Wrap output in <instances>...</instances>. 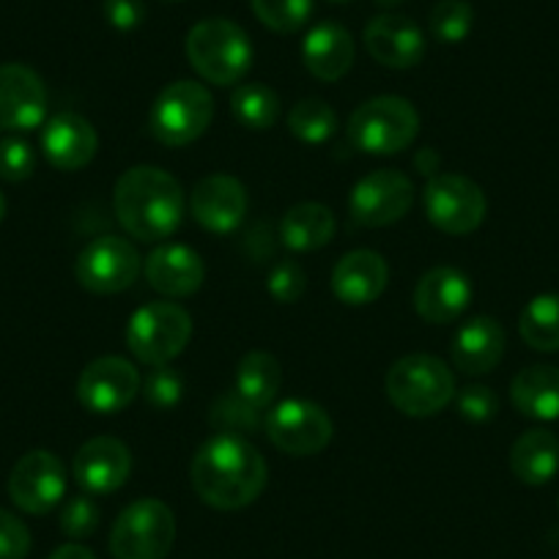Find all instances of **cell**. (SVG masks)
<instances>
[{
    "instance_id": "cell-1",
    "label": "cell",
    "mask_w": 559,
    "mask_h": 559,
    "mask_svg": "<svg viewBox=\"0 0 559 559\" xmlns=\"http://www.w3.org/2000/svg\"><path fill=\"white\" fill-rule=\"evenodd\" d=\"M266 461L239 433H214L201 444L190 480L201 502L214 510H241L266 488Z\"/></svg>"
},
{
    "instance_id": "cell-2",
    "label": "cell",
    "mask_w": 559,
    "mask_h": 559,
    "mask_svg": "<svg viewBox=\"0 0 559 559\" xmlns=\"http://www.w3.org/2000/svg\"><path fill=\"white\" fill-rule=\"evenodd\" d=\"M112 209L121 228L138 241H165L179 230L187 198L179 179L157 165L129 168L112 190Z\"/></svg>"
},
{
    "instance_id": "cell-3",
    "label": "cell",
    "mask_w": 559,
    "mask_h": 559,
    "mask_svg": "<svg viewBox=\"0 0 559 559\" xmlns=\"http://www.w3.org/2000/svg\"><path fill=\"white\" fill-rule=\"evenodd\" d=\"M386 397L408 417H433L455 397V376L439 357L408 354L386 370Z\"/></svg>"
},
{
    "instance_id": "cell-4",
    "label": "cell",
    "mask_w": 559,
    "mask_h": 559,
    "mask_svg": "<svg viewBox=\"0 0 559 559\" xmlns=\"http://www.w3.org/2000/svg\"><path fill=\"white\" fill-rule=\"evenodd\" d=\"M252 41L236 23L223 17L201 20L187 34V58L206 83L236 85L252 69Z\"/></svg>"
},
{
    "instance_id": "cell-5",
    "label": "cell",
    "mask_w": 559,
    "mask_h": 559,
    "mask_svg": "<svg viewBox=\"0 0 559 559\" xmlns=\"http://www.w3.org/2000/svg\"><path fill=\"white\" fill-rule=\"evenodd\" d=\"M419 132V116L403 96H376L362 102L348 118V140L362 154L390 157L414 143Z\"/></svg>"
},
{
    "instance_id": "cell-6",
    "label": "cell",
    "mask_w": 559,
    "mask_h": 559,
    "mask_svg": "<svg viewBox=\"0 0 559 559\" xmlns=\"http://www.w3.org/2000/svg\"><path fill=\"white\" fill-rule=\"evenodd\" d=\"M214 118L212 94L201 83L176 80L165 85L148 112V132L163 146L181 148L201 138Z\"/></svg>"
},
{
    "instance_id": "cell-7",
    "label": "cell",
    "mask_w": 559,
    "mask_h": 559,
    "mask_svg": "<svg viewBox=\"0 0 559 559\" xmlns=\"http://www.w3.org/2000/svg\"><path fill=\"white\" fill-rule=\"evenodd\" d=\"M174 543V510L152 497L127 504L110 530V551L116 559H165Z\"/></svg>"
},
{
    "instance_id": "cell-8",
    "label": "cell",
    "mask_w": 559,
    "mask_h": 559,
    "mask_svg": "<svg viewBox=\"0 0 559 559\" xmlns=\"http://www.w3.org/2000/svg\"><path fill=\"white\" fill-rule=\"evenodd\" d=\"M192 337V319L174 302H148L127 324V346L143 365H170Z\"/></svg>"
},
{
    "instance_id": "cell-9",
    "label": "cell",
    "mask_w": 559,
    "mask_h": 559,
    "mask_svg": "<svg viewBox=\"0 0 559 559\" xmlns=\"http://www.w3.org/2000/svg\"><path fill=\"white\" fill-rule=\"evenodd\" d=\"M269 442L286 455H316L332 442V419L319 403L305 397H286V401L269 406L263 419Z\"/></svg>"
},
{
    "instance_id": "cell-10",
    "label": "cell",
    "mask_w": 559,
    "mask_h": 559,
    "mask_svg": "<svg viewBox=\"0 0 559 559\" xmlns=\"http://www.w3.org/2000/svg\"><path fill=\"white\" fill-rule=\"evenodd\" d=\"M423 201H426V214L431 225L450 236H466L477 230L488 212L480 187L461 174L431 176L426 192H423Z\"/></svg>"
},
{
    "instance_id": "cell-11",
    "label": "cell",
    "mask_w": 559,
    "mask_h": 559,
    "mask_svg": "<svg viewBox=\"0 0 559 559\" xmlns=\"http://www.w3.org/2000/svg\"><path fill=\"white\" fill-rule=\"evenodd\" d=\"M78 283L91 294H121L140 274V252L121 236H99L74 263Z\"/></svg>"
},
{
    "instance_id": "cell-12",
    "label": "cell",
    "mask_w": 559,
    "mask_h": 559,
    "mask_svg": "<svg viewBox=\"0 0 559 559\" xmlns=\"http://www.w3.org/2000/svg\"><path fill=\"white\" fill-rule=\"evenodd\" d=\"M414 203V185L401 170H373L354 185L348 214L362 228H384L406 217Z\"/></svg>"
},
{
    "instance_id": "cell-13",
    "label": "cell",
    "mask_w": 559,
    "mask_h": 559,
    "mask_svg": "<svg viewBox=\"0 0 559 559\" xmlns=\"http://www.w3.org/2000/svg\"><path fill=\"white\" fill-rule=\"evenodd\" d=\"M67 493V466L50 450H31L9 475V497L23 513L45 515Z\"/></svg>"
},
{
    "instance_id": "cell-14",
    "label": "cell",
    "mask_w": 559,
    "mask_h": 559,
    "mask_svg": "<svg viewBox=\"0 0 559 559\" xmlns=\"http://www.w3.org/2000/svg\"><path fill=\"white\" fill-rule=\"evenodd\" d=\"M140 373L123 357H99L78 379V401L91 414H118L138 397Z\"/></svg>"
},
{
    "instance_id": "cell-15",
    "label": "cell",
    "mask_w": 559,
    "mask_h": 559,
    "mask_svg": "<svg viewBox=\"0 0 559 559\" xmlns=\"http://www.w3.org/2000/svg\"><path fill=\"white\" fill-rule=\"evenodd\" d=\"M47 88L39 74L25 63L0 67V129L31 132L45 127Z\"/></svg>"
},
{
    "instance_id": "cell-16",
    "label": "cell",
    "mask_w": 559,
    "mask_h": 559,
    "mask_svg": "<svg viewBox=\"0 0 559 559\" xmlns=\"http://www.w3.org/2000/svg\"><path fill=\"white\" fill-rule=\"evenodd\" d=\"M192 217L209 234H234L247 214V190L228 174H212L192 190Z\"/></svg>"
},
{
    "instance_id": "cell-17",
    "label": "cell",
    "mask_w": 559,
    "mask_h": 559,
    "mask_svg": "<svg viewBox=\"0 0 559 559\" xmlns=\"http://www.w3.org/2000/svg\"><path fill=\"white\" fill-rule=\"evenodd\" d=\"M74 480L85 493H112L129 480L132 455L129 448L116 437L88 439L74 455Z\"/></svg>"
},
{
    "instance_id": "cell-18",
    "label": "cell",
    "mask_w": 559,
    "mask_h": 559,
    "mask_svg": "<svg viewBox=\"0 0 559 559\" xmlns=\"http://www.w3.org/2000/svg\"><path fill=\"white\" fill-rule=\"evenodd\" d=\"M475 288L461 269L437 266L419 277L414 288V310L428 324H450L472 305Z\"/></svg>"
},
{
    "instance_id": "cell-19",
    "label": "cell",
    "mask_w": 559,
    "mask_h": 559,
    "mask_svg": "<svg viewBox=\"0 0 559 559\" xmlns=\"http://www.w3.org/2000/svg\"><path fill=\"white\" fill-rule=\"evenodd\" d=\"M365 47L381 67L412 69L426 56V36L403 14H379L365 25Z\"/></svg>"
},
{
    "instance_id": "cell-20",
    "label": "cell",
    "mask_w": 559,
    "mask_h": 559,
    "mask_svg": "<svg viewBox=\"0 0 559 559\" xmlns=\"http://www.w3.org/2000/svg\"><path fill=\"white\" fill-rule=\"evenodd\" d=\"M99 134L88 118L78 112H58L41 129V154L58 170H80L96 157Z\"/></svg>"
},
{
    "instance_id": "cell-21",
    "label": "cell",
    "mask_w": 559,
    "mask_h": 559,
    "mask_svg": "<svg viewBox=\"0 0 559 559\" xmlns=\"http://www.w3.org/2000/svg\"><path fill=\"white\" fill-rule=\"evenodd\" d=\"M390 283V266L373 250H354L332 269V292L343 305L362 308L376 302Z\"/></svg>"
},
{
    "instance_id": "cell-22",
    "label": "cell",
    "mask_w": 559,
    "mask_h": 559,
    "mask_svg": "<svg viewBox=\"0 0 559 559\" xmlns=\"http://www.w3.org/2000/svg\"><path fill=\"white\" fill-rule=\"evenodd\" d=\"M206 266L201 255L187 245H159L146 261L148 286L170 299L195 294L203 286Z\"/></svg>"
},
{
    "instance_id": "cell-23",
    "label": "cell",
    "mask_w": 559,
    "mask_h": 559,
    "mask_svg": "<svg viewBox=\"0 0 559 559\" xmlns=\"http://www.w3.org/2000/svg\"><path fill=\"white\" fill-rule=\"evenodd\" d=\"M453 365L466 376L491 373L504 357V330L491 316H475L455 332L450 346Z\"/></svg>"
},
{
    "instance_id": "cell-24",
    "label": "cell",
    "mask_w": 559,
    "mask_h": 559,
    "mask_svg": "<svg viewBox=\"0 0 559 559\" xmlns=\"http://www.w3.org/2000/svg\"><path fill=\"white\" fill-rule=\"evenodd\" d=\"M302 63L313 78L324 83L346 78L354 63V39L343 25L319 23L302 41Z\"/></svg>"
},
{
    "instance_id": "cell-25",
    "label": "cell",
    "mask_w": 559,
    "mask_h": 559,
    "mask_svg": "<svg viewBox=\"0 0 559 559\" xmlns=\"http://www.w3.org/2000/svg\"><path fill=\"white\" fill-rule=\"evenodd\" d=\"M513 406L524 417L551 423L559 419V368L554 365H530L515 373L510 384Z\"/></svg>"
},
{
    "instance_id": "cell-26",
    "label": "cell",
    "mask_w": 559,
    "mask_h": 559,
    "mask_svg": "<svg viewBox=\"0 0 559 559\" xmlns=\"http://www.w3.org/2000/svg\"><path fill=\"white\" fill-rule=\"evenodd\" d=\"M337 219L324 203H297L280 219V241L292 252H316L330 245Z\"/></svg>"
},
{
    "instance_id": "cell-27",
    "label": "cell",
    "mask_w": 559,
    "mask_h": 559,
    "mask_svg": "<svg viewBox=\"0 0 559 559\" xmlns=\"http://www.w3.org/2000/svg\"><path fill=\"white\" fill-rule=\"evenodd\" d=\"M510 469L526 486H546L559 472V442L546 428H532L515 439Z\"/></svg>"
},
{
    "instance_id": "cell-28",
    "label": "cell",
    "mask_w": 559,
    "mask_h": 559,
    "mask_svg": "<svg viewBox=\"0 0 559 559\" xmlns=\"http://www.w3.org/2000/svg\"><path fill=\"white\" fill-rule=\"evenodd\" d=\"M280 386H283V368L272 354L250 352L236 365L234 392L247 406L266 412L269 406H274Z\"/></svg>"
},
{
    "instance_id": "cell-29",
    "label": "cell",
    "mask_w": 559,
    "mask_h": 559,
    "mask_svg": "<svg viewBox=\"0 0 559 559\" xmlns=\"http://www.w3.org/2000/svg\"><path fill=\"white\" fill-rule=\"evenodd\" d=\"M519 332L535 352H559V294H537L519 316Z\"/></svg>"
},
{
    "instance_id": "cell-30",
    "label": "cell",
    "mask_w": 559,
    "mask_h": 559,
    "mask_svg": "<svg viewBox=\"0 0 559 559\" xmlns=\"http://www.w3.org/2000/svg\"><path fill=\"white\" fill-rule=\"evenodd\" d=\"M230 112L252 132H266L280 118V96L263 83H241L230 96Z\"/></svg>"
},
{
    "instance_id": "cell-31",
    "label": "cell",
    "mask_w": 559,
    "mask_h": 559,
    "mask_svg": "<svg viewBox=\"0 0 559 559\" xmlns=\"http://www.w3.org/2000/svg\"><path fill=\"white\" fill-rule=\"evenodd\" d=\"M288 129L308 146H319L337 132V112L324 99H302L288 112Z\"/></svg>"
},
{
    "instance_id": "cell-32",
    "label": "cell",
    "mask_w": 559,
    "mask_h": 559,
    "mask_svg": "<svg viewBox=\"0 0 559 559\" xmlns=\"http://www.w3.org/2000/svg\"><path fill=\"white\" fill-rule=\"evenodd\" d=\"M255 17L274 34H297L313 14V0H250Z\"/></svg>"
},
{
    "instance_id": "cell-33",
    "label": "cell",
    "mask_w": 559,
    "mask_h": 559,
    "mask_svg": "<svg viewBox=\"0 0 559 559\" xmlns=\"http://www.w3.org/2000/svg\"><path fill=\"white\" fill-rule=\"evenodd\" d=\"M475 9L466 0H439L431 12V34L442 45H459L472 34Z\"/></svg>"
},
{
    "instance_id": "cell-34",
    "label": "cell",
    "mask_w": 559,
    "mask_h": 559,
    "mask_svg": "<svg viewBox=\"0 0 559 559\" xmlns=\"http://www.w3.org/2000/svg\"><path fill=\"white\" fill-rule=\"evenodd\" d=\"M212 423L219 428V433H250L261 423V412L247 406L234 390L228 395H219L212 406Z\"/></svg>"
},
{
    "instance_id": "cell-35",
    "label": "cell",
    "mask_w": 559,
    "mask_h": 559,
    "mask_svg": "<svg viewBox=\"0 0 559 559\" xmlns=\"http://www.w3.org/2000/svg\"><path fill=\"white\" fill-rule=\"evenodd\" d=\"M36 170V152L28 140L3 138L0 140V179L20 185L31 179Z\"/></svg>"
},
{
    "instance_id": "cell-36",
    "label": "cell",
    "mask_w": 559,
    "mask_h": 559,
    "mask_svg": "<svg viewBox=\"0 0 559 559\" xmlns=\"http://www.w3.org/2000/svg\"><path fill=\"white\" fill-rule=\"evenodd\" d=\"M143 395H146L148 406H154L157 412H168V408L179 406L181 395H185V381H181L179 370L168 368V365L152 368L146 384H143Z\"/></svg>"
},
{
    "instance_id": "cell-37",
    "label": "cell",
    "mask_w": 559,
    "mask_h": 559,
    "mask_svg": "<svg viewBox=\"0 0 559 559\" xmlns=\"http://www.w3.org/2000/svg\"><path fill=\"white\" fill-rule=\"evenodd\" d=\"M61 530L63 535L72 537V540H83V537H91L99 526V504L91 499V493H80V497H72L61 508Z\"/></svg>"
},
{
    "instance_id": "cell-38",
    "label": "cell",
    "mask_w": 559,
    "mask_h": 559,
    "mask_svg": "<svg viewBox=\"0 0 559 559\" xmlns=\"http://www.w3.org/2000/svg\"><path fill=\"white\" fill-rule=\"evenodd\" d=\"M308 286V277H305V269L299 266L294 258L280 261L277 266L269 274V294H272L274 302L280 305H294L305 294Z\"/></svg>"
},
{
    "instance_id": "cell-39",
    "label": "cell",
    "mask_w": 559,
    "mask_h": 559,
    "mask_svg": "<svg viewBox=\"0 0 559 559\" xmlns=\"http://www.w3.org/2000/svg\"><path fill=\"white\" fill-rule=\"evenodd\" d=\"M455 406H459L461 417L469 419V423H488V419L497 417L499 397L491 386L469 384L455 395Z\"/></svg>"
},
{
    "instance_id": "cell-40",
    "label": "cell",
    "mask_w": 559,
    "mask_h": 559,
    "mask_svg": "<svg viewBox=\"0 0 559 559\" xmlns=\"http://www.w3.org/2000/svg\"><path fill=\"white\" fill-rule=\"evenodd\" d=\"M31 554V532L14 513L0 508V559H25Z\"/></svg>"
},
{
    "instance_id": "cell-41",
    "label": "cell",
    "mask_w": 559,
    "mask_h": 559,
    "mask_svg": "<svg viewBox=\"0 0 559 559\" xmlns=\"http://www.w3.org/2000/svg\"><path fill=\"white\" fill-rule=\"evenodd\" d=\"M102 12L116 31H134L146 20V0H102Z\"/></svg>"
},
{
    "instance_id": "cell-42",
    "label": "cell",
    "mask_w": 559,
    "mask_h": 559,
    "mask_svg": "<svg viewBox=\"0 0 559 559\" xmlns=\"http://www.w3.org/2000/svg\"><path fill=\"white\" fill-rule=\"evenodd\" d=\"M47 559H96V557L91 548L80 546V543H67V546H58Z\"/></svg>"
},
{
    "instance_id": "cell-43",
    "label": "cell",
    "mask_w": 559,
    "mask_h": 559,
    "mask_svg": "<svg viewBox=\"0 0 559 559\" xmlns=\"http://www.w3.org/2000/svg\"><path fill=\"white\" fill-rule=\"evenodd\" d=\"M376 3L384 9H392V7H397V3H403V0H376Z\"/></svg>"
},
{
    "instance_id": "cell-44",
    "label": "cell",
    "mask_w": 559,
    "mask_h": 559,
    "mask_svg": "<svg viewBox=\"0 0 559 559\" xmlns=\"http://www.w3.org/2000/svg\"><path fill=\"white\" fill-rule=\"evenodd\" d=\"M3 217H7V198L0 195V223H3Z\"/></svg>"
},
{
    "instance_id": "cell-45",
    "label": "cell",
    "mask_w": 559,
    "mask_h": 559,
    "mask_svg": "<svg viewBox=\"0 0 559 559\" xmlns=\"http://www.w3.org/2000/svg\"><path fill=\"white\" fill-rule=\"evenodd\" d=\"M330 3H335V7H341V3H348V0H330Z\"/></svg>"
}]
</instances>
